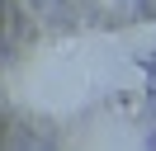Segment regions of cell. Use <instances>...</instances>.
<instances>
[{
	"instance_id": "1",
	"label": "cell",
	"mask_w": 156,
	"mask_h": 151,
	"mask_svg": "<svg viewBox=\"0 0 156 151\" xmlns=\"http://www.w3.org/2000/svg\"><path fill=\"white\" fill-rule=\"evenodd\" d=\"M118 47H123V57L151 61V57H156V24H151V19H137V24H128L123 33H118Z\"/></svg>"
},
{
	"instance_id": "2",
	"label": "cell",
	"mask_w": 156,
	"mask_h": 151,
	"mask_svg": "<svg viewBox=\"0 0 156 151\" xmlns=\"http://www.w3.org/2000/svg\"><path fill=\"white\" fill-rule=\"evenodd\" d=\"M118 85H123V90H142V85H147V71L137 66V57H128V61H123V71H118Z\"/></svg>"
}]
</instances>
